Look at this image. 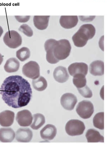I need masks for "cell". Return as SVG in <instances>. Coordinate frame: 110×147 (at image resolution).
Masks as SVG:
<instances>
[{
    "instance_id": "cell-1",
    "label": "cell",
    "mask_w": 110,
    "mask_h": 147,
    "mask_svg": "<svg viewBox=\"0 0 110 147\" xmlns=\"http://www.w3.org/2000/svg\"><path fill=\"white\" fill-rule=\"evenodd\" d=\"M0 94L5 102L13 108L27 106L32 97V90L27 80L19 75L9 76L3 82Z\"/></svg>"
},
{
    "instance_id": "cell-2",
    "label": "cell",
    "mask_w": 110,
    "mask_h": 147,
    "mask_svg": "<svg viewBox=\"0 0 110 147\" xmlns=\"http://www.w3.org/2000/svg\"><path fill=\"white\" fill-rule=\"evenodd\" d=\"M71 49V45L69 40L62 39L58 41L53 51L56 58L60 61L66 59L69 56Z\"/></svg>"
},
{
    "instance_id": "cell-3",
    "label": "cell",
    "mask_w": 110,
    "mask_h": 147,
    "mask_svg": "<svg viewBox=\"0 0 110 147\" xmlns=\"http://www.w3.org/2000/svg\"><path fill=\"white\" fill-rule=\"evenodd\" d=\"M85 127L82 121L78 120H71L66 124V132L69 136L82 135L85 130Z\"/></svg>"
},
{
    "instance_id": "cell-4",
    "label": "cell",
    "mask_w": 110,
    "mask_h": 147,
    "mask_svg": "<svg viewBox=\"0 0 110 147\" xmlns=\"http://www.w3.org/2000/svg\"><path fill=\"white\" fill-rule=\"evenodd\" d=\"M5 44L10 48L15 49L21 45L22 37L17 32L14 30L8 31L3 38Z\"/></svg>"
},
{
    "instance_id": "cell-5",
    "label": "cell",
    "mask_w": 110,
    "mask_h": 147,
    "mask_svg": "<svg viewBox=\"0 0 110 147\" xmlns=\"http://www.w3.org/2000/svg\"><path fill=\"white\" fill-rule=\"evenodd\" d=\"M78 115L83 119H88L92 116L94 109L93 105L89 100H83L78 104L76 109Z\"/></svg>"
},
{
    "instance_id": "cell-6",
    "label": "cell",
    "mask_w": 110,
    "mask_h": 147,
    "mask_svg": "<svg viewBox=\"0 0 110 147\" xmlns=\"http://www.w3.org/2000/svg\"><path fill=\"white\" fill-rule=\"evenodd\" d=\"M22 72L26 77L36 79L40 76V67L36 62L31 61L23 66Z\"/></svg>"
},
{
    "instance_id": "cell-7",
    "label": "cell",
    "mask_w": 110,
    "mask_h": 147,
    "mask_svg": "<svg viewBox=\"0 0 110 147\" xmlns=\"http://www.w3.org/2000/svg\"><path fill=\"white\" fill-rule=\"evenodd\" d=\"M58 41L55 39H50L45 42L44 47L45 51L47 52L46 59L49 63L55 64L59 62L58 60L56 58L54 54V48Z\"/></svg>"
},
{
    "instance_id": "cell-8",
    "label": "cell",
    "mask_w": 110,
    "mask_h": 147,
    "mask_svg": "<svg viewBox=\"0 0 110 147\" xmlns=\"http://www.w3.org/2000/svg\"><path fill=\"white\" fill-rule=\"evenodd\" d=\"M77 102V97L72 93L64 94L60 99L61 106L65 109L68 111L72 110Z\"/></svg>"
},
{
    "instance_id": "cell-9",
    "label": "cell",
    "mask_w": 110,
    "mask_h": 147,
    "mask_svg": "<svg viewBox=\"0 0 110 147\" xmlns=\"http://www.w3.org/2000/svg\"><path fill=\"white\" fill-rule=\"evenodd\" d=\"M33 120L32 113L28 110L19 111L17 113L16 120L21 127H28Z\"/></svg>"
},
{
    "instance_id": "cell-10",
    "label": "cell",
    "mask_w": 110,
    "mask_h": 147,
    "mask_svg": "<svg viewBox=\"0 0 110 147\" xmlns=\"http://www.w3.org/2000/svg\"><path fill=\"white\" fill-rule=\"evenodd\" d=\"M68 70L72 76L78 74H83L86 76L88 73V66L86 63L76 62L70 65L68 67Z\"/></svg>"
},
{
    "instance_id": "cell-11",
    "label": "cell",
    "mask_w": 110,
    "mask_h": 147,
    "mask_svg": "<svg viewBox=\"0 0 110 147\" xmlns=\"http://www.w3.org/2000/svg\"><path fill=\"white\" fill-rule=\"evenodd\" d=\"M72 39L76 47H81L86 45L90 38L84 31L80 28L73 36Z\"/></svg>"
},
{
    "instance_id": "cell-12",
    "label": "cell",
    "mask_w": 110,
    "mask_h": 147,
    "mask_svg": "<svg viewBox=\"0 0 110 147\" xmlns=\"http://www.w3.org/2000/svg\"><path fill=\"white\" fill-rule=\"evenodd\" d=\"M33 137V133L29 128H20L16 133V139L18 142L28 143Z\"/></svg>"
},
{
    "instance_id": "cell-13",
    "label": "cell",
    "mask_w": 110,
    "mask_h": 147,
    "mask_svg": "<svg viewBox=\"0 0 110 147\" xmlns=\"http://www.w3.org/2000/svg\"><path fill=\"white\" fill-rule=\"evenodd\" d=\"M56 134V127L51 124L46 125L40 132L41 138L45 140L50 141L54 139Z\"/></svg>"
},
{
    "instance_id": "cell-14",
    "label": "cell",
    "mask_w": 110,
    "mask_h": 147,
    "mask_svg": "<svg viewBox=\"0 0 110 147\" xmlns=\"http://www.w3.org/2000/svg\"><path fill=\"white\" fill-rule=\"evenodd\" d=\"M15 113L9 110L5 111L0 113V125L2 127H10L13 124Z\"/></svg>"
},
{
    "instance_id": "cell-15",
    "label": "cell",
    "mask_w": 110,
    "mask_h": 147,
    "mask_svg": "<svg viewBox=\"0 0 110 147\" xmlns=\"http://www.w3.org/2000/svg\"><path fill=\"white\" fill-rule=\"evenodd\" d=\"M78 22L77 16H61L60 17V25L64 28H72L77 25Z\"/></svg>"
},
{
    "instance_id": "cell-16",
    "label": "cell",
    "mask_w": 110,
    "mask_h": 147,
    "mask_svg": "<svg viewBox=\"0 0 110 147\" xmlns=\"http://www.w3.org/2000/svg\"><path fill=\"white\" fill-rule=\"evenodd\" d=\"M53 75L55 80L60 83H64L67 82L69 77L66 69L65 67L61 66L56 68Z\"/></svg>"
},
{
    "instance_id": "cell-17",
    "label": "cell",
    "mask_w": 110,
    "mask_h": 147,
    "mask_svg": "<svg viewBox=\"0 0 110 147\" xmlns=\"http://www.w3.org/2000/svg\"><path fill=\"white\" fill-rule=\"evenodd\" d=\"M15 134L10 128L0 129V141L3 143H10L13 141Z\"/></svg>"
},
{
    "instance_id": "cell-18",
    "label": "cell",
    "mask_w": 110,
    "mask_h": 147,
    "mask_svg": "<svg viewBox=\"0 0 110 147\" xmlns=\"http://www.w3.org/2000/svg\"><path fill=\"white\" fill-rule=\"evenodd\" d=\"M89 70L94 76H102L104 74V63L102 61L97 60L90 64Z\"/></svg>"
},
{
    "instance_id": "cell-19",
    "label": "cell",
    "mask_w": 110,
    "mask_h": 147,
    "mask_svg": "<svg viewBox=\"0 0 110 147\" xmlns=\"http://www.w3.org/2000/svg\"><path fill=\"white\" fill-rule=\"evenodd\" d=\"M86 137L88 143H104V138L98 131L93 129L88 130L86 134Z\"/></svg>"
},
{
    "instance_id": "cell-20",
    "label": "cell",
    "mask_w": 110,
    "mask_h": 147,
    "mask_svg": "<svg viewBox=\"0 0 110 147\" xmlns=\"http://www.w3.org/2000/svg\"><path fill=\"white\" fill-rule=\"evenodd\" d=\"M50 16H35L33 21L34 26L39 30H44L48 27Z\"/></svg>"
},
{
    "instance_id": "cell-21",
    "label": "cell",
    "mask_w": 110,
    "mask_h": 147,
    "mask_svg": "<svg viewBox=\"0 0 110 147\" xmlns=\"http://www.w3.org/2000/svg\"><path fill=\"white\" fill-rule=\"evenodd\" d=\"M20 66L19 61L15 58H11L7 61L5 65V70L8 73L15 72L19 70Z\"/></svg>"
},
{
    "instance_id": "cell-22",
    "label": "cell",
    "mask_w": 110,
    "mask_h": 147,
    "mask_svg": "<svg viewBox=\"0 0 110 147\" xmlns=\"http://www.w3.org/2000/svg\"><path fill=\"white\" fill-rule=\"evenodd\" d=\"M32 84L34 88L36 90L39 91H44L47 87V81L42 76H39L38 78L33 80Z\"/></svg>"
},
{
    "instance_id": "cell-23",
    "label": "cell",
    "mask_w": 110,
    "mask_h": 147,
    "mask_svg": "<svg viewBox=\"0 0 110 147\" xmlns=\"http://www.w3.org/2000/svg\"><path fill=\"white\" fill-rule=\"evenodd\" d=\"M34 121L31 125V128L35 130H37L41 128L46 122L44 116L41 113H36L34 115Z\"/></svg>"
},
{
    "instance_id": "cell-24",
    "label": "cell",
    "mask_w": 110,
    "mask_h": 147,
    "mask_svg": "<svg viewBox=\"0 0 110 147\" xmlns=\"http://www.w3.org/2000/svg\"><path fill=\"white\" fill-rule=\"evenodd\" d=\"M73 83L77 88H80L86 85L87 80L85 75L81 74H76L73 76Z\"/></svg>"
},
{
    "instance_id": "cell-25",
    "label": "cell",
    "mask_w": 110,
    "mask_h": 147,
    "mask_svg": "<svg viewBox=\"0 0 110 147\" xmlns=\"http://www.w3.org/2000/svg\"><path fill=\"white\" fill-rule=\"evenodd\" d=\"M94 126L96 128L103 130L104 129V113L103 112L97 113L93 119Z\"/></svg>"
},
{
    "instance_id": "cell-26",
    "label": "cell",
    "mask_w": 110,
    "mask_h": 147,
    "mask_svg": "<svg viewBox=\"0 0 110 147\" xmlns=\"http://www.w3.org/2000/svg\"><path fill=\"white\" fill-rule=\"evenodd\" d=\"M31 55L30 51L28 48L23 47L17 51L16 56L21 62H24L30 58Z\"/></svg>"
},
{
    "instance_id": "cell-27",
    "label": "cell",
    "mask_w": 110,
    "mask_h": 147,
    "mask_svg": "<svg viewBox=\"0 0 110 147\" xmlns=\"http://www.w3.org/2000/svg\"><path fill=\"white\" fill-rule=\"evenodd\" d=\"M80 28L84 31L89 35L90 39L93 38L95 34V28L92 24H84L81 26Z\"/></svg>"
},
{
    "instance_id": "cell-28",
    "label": "cell",
    "mask_w": 110,
    "mask_h": 147,
    "mask_svg": "<svg viewBox=\"0 0 110 147\" xmlns=\"http://www.w3.org/2000/svg\"><path fill=\"white\" fill-rule=\"evenodd\" d=\"M79 93L83 97L87 98H91L93 96L92 91L86 85L80 88H77Z\"/></svg>"
},
{
    "instance_id": "cell-29",
    "label": "cell",
    "mask_w": 110,
    "mask_h": 147,
    "mask_svg": "<svg viewBox=\"0 0 110 147\" xmlns=\"http://www.w3.org/2000/svg\"><path fill=\"white\" fill-rule=\"evenodd\" d=\"M19 30L28 37L33 36V32L31 28L26 24H23L19 28Z\"/></svg>"
},
{
    "instance_id": "cell-30",
    "label": "cell",
    "mask_w": 110,
    "mask_h": 147,
    "mask_svg": "<svg viewBox=\"0 0 110 147\" xmlns=\"http://www.w3.org/2000/svg\"><path fill=\"white\" fill-rule=\"evenodd\" d=\"M15 18L17 19L18 22L20 23H25L28 21L30 20L31 16H15Z\"/></svg>"
},
{
    "instance_id": "cell-31",
    "label": "cell",
    "mask_w": 110,
    "mask_h": 147,
    "mask_svg": "<svg viewBox=\"0 0 110 147\" xmlns=\"http://www.w3.org/2000/svg\"><path fill=\"white\" fill-rule=\"evenodd\" d=\"M79 17L82 21L88 22L92 21L95 18V16H79Z\"/></svg>"
},
{
    "instance_id": "cell-32",
    "label": "cell",
    "mask_w": 110,
    "mask_h": 147,
    "mask_svg": "<svg viewBox=\"0 0 110 147\" xmlns=\"http://www.w3.org/2000/svg\"><path fill=\"white\" fill-rule=\"evenodd\" d=\"M3 61V57H2V55H1V54H0V65H1V64H2V62Z\"/></svg>"
},
{
    "instance_id": "cell-33",
    "label": "cell",
    "mask_w": 110,
    "mask_h": 147,
    "mask_svg": "<svg viewBox=\"0 0 110 147\" xmlns=\"http://www.w3.org/2000/svg\"><path fill=\"white\" fill-rule=\"evenodd\" d=\"M3 29H2V27L1 26H0V38H1V36L2 35V34H3Z\"/></svg>"
}]
</instances>
